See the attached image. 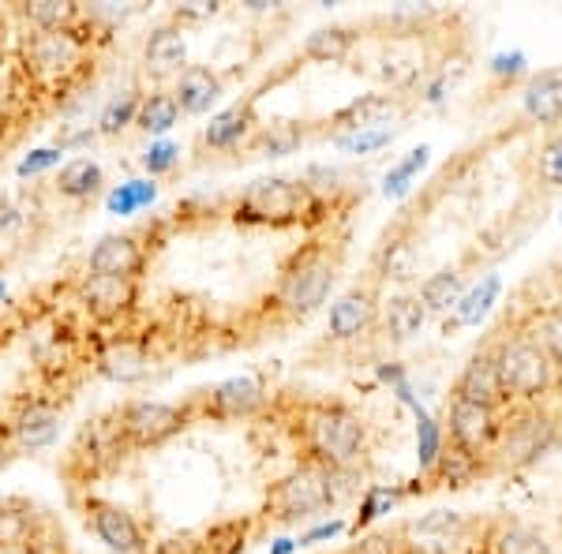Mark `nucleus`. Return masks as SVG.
<instances>
[{"label": "nucleus", "instance_id": "cd10ccee", "mask_svg": "<svg viewBox=\"0 0 562 554\" xmlns=\"http://www.w3.org/2000/svg\"><path fill=\"white\" fill-rule=\"evenodd\" d=\"M424 323H428V312H424V304L416 296H394L386 304V333L394 341L416 338L424 330Z\"/></svg>", "mask_w": 562, "mask_h": 554}, {"label": "nucleus", "instance_id": "58836bf2", "mask_svg": "<svg viewBox=\"0 0 562 554\" xmlns=\"http://www.w3.org/2000/svg\"><path fill=\"white\" fill-rule=\"evenodd\" d=\"M413 262H416L413 244L409 240H390V236H386V244L379 248V267H383V278H394V281L409 278Z\"/></svg>", "mask_w": 562, "mask_h": 554}, {"label": "nucleus", "instance_id": "c756f323", "mask_svg": "<svg viewBox=\"0 0 562 554\" xmlns=\"http://www.w3.org/2000/svg\"><path fill=\"white\" fill-rule=\"evenodd\" d=\"M20 15L34 31H68L79 20V4H65V0H34V4H20Z\"/></svg>", "mask_w": 562, "mask_h": 554}, {"label": "nucleus", "instance_id": "7ed1b4c3", "mask_svg": "<svg viewBox=\"0 0 562 554\" xmlns=\"http://www.w3.org/2000/svg\"><path fill=\"white\" fill-rule=\"evenodd\" d=\"M315 211H319V195L312 192V184L289 177H262L244 188L237 199V222L270 225V229L307 222Z\"/></svg>", "mask_w": 562, "mask_h": 554}, {"label": "nucleus", "instance_id": "a18cd8bd", "mask_svg": "<svg viewBox=\"0 0 562 554\" xmlns=\"http://www.w3.org/2000/svg\"><path fill=\"white\" fill-rule=\"evenodd\" d=\"M521 68H525V53H498V57L492 60L495 76H518Z\"/></svg>", "mask_w": 562, "mask_h": 554}, {"label": "nucleus", "instance_id": "a878e982", "mask_svg": "<svg viewBox=\"0 0 562 554\" xmlns=\"http://www.w3.org/2000/svg\"><path fill=\"white\" fill-rule=\"evenodd\" d=\"M498 293H503V278H498V274L480 278L476 285L469 289V293H461V299L454 304V323L458 326H476L487 312H492Z\"/></svg>", "mask_w": 562, "mask_h": 554}, {"label": "nucleus", "instance_id": "603ef678", "mask_svg": "<svg viewBox=\"0 0 562 554\" xmlns=\"http://www.w3.org/2000/svg\"><path fill=\"white\" fill-rule=\"evenodd\" d=\"M4 296H8V289H4V285H0V299H4Z\"/></svg>", "mask_w": 562, "mask_h": 554}, {"label": "nucleus", "instance_id": "f03ea898", "mask_svg": "<svg viewBox=\"0 0 562 554\" xmlns=\"http://www.w3.org/2000/svg\"><path fill=\"white\" fill-rule=\"evenodd\" d=\"M506 402H537L559 383V363L529 330L510 333L492 349Z\"/></svg>", "mask_w": 562, "mask_h": 554}, {"label": "nucleus", "instance_id": "4468645a", "mask_svg": "<svg viewBox=\"0 0 562 554\" xmlns=\"http://www.w3.org/2000/svg\"><path fill=\"white\" fill-rule=\"evenodd\" d=\"M26 65H31L38 76H60L79 60L83 53V42L76 38V31H34L26 38Z\"/></svg>", "mask_w": 562, "mask_h": 554}, {"label": "nucleus", "instance_id": "de8ad7c7", "mask_svg": "<svg viewBox=\"0 0 562 554\" xmlns=\"http://www.w3.org/2000/svg\"><path fill=\"white\" fill-rule=\"evenodd\" d=\"M543 166H548L551 180H559V184H562V139L548 147V158H543Z\"/></svg>", "mask_w": 562, "mask_h": 554}, {"label": "nucleus", "instance_id": "9d476101", "mask_svg": "<svg viewBox=\"0 0 562 554\" xmlns=\"http://www.w3.org/2000/svg\"><path fill=\"white\" fill-rule=\"evenodd\" d=\"M4 427L20 453L42 450V446H49L60 431V405L49 402V397H31V402H23L15 408V416Z\"/></svg>", "mask_w": 562, "mask_h": 554}, {"label": "nucleus", "instance_id": "0eeeda50", "mask_svg": "<svg viewBox=\"0 0 562 554\" xmlns=\"http://www.w3.org/2000/svg\"><path fill=\"white\" fill-rule=\"evenodd\" d=\"M83 517L98 540L113 554H147V535H143L139 521H135L124 506L109 502V498H98V495H87Z\"/></svg>", "mask_w": 562, "mask_h": 554}, {"label": "nucleus", "instance_id": "49530a36", "mask_svg": "<svg viewBox=\"0 0 562 554\" xmlns=\"http://www.w3.org/2000/svg\"><path fill=\"white\" fill-rule=\"evenodd\" d=\"M341 529H346V524H341V521H323V524H315L312 532H304V535H301V543H323V540H334V535H338Z\"/></svg>", "mask_w": 562, "mask_h": 554}, {"label": "nucleus", "instance_id": "412c9836", "mask_svg": "<svg viewBox=\"0 0 562 554\" xmlns=\"http://www.w3.org/2000/svg\"><path fill=\"white\" fill-rule=\"evenodd\" d=\"M251 128H256V113H251V105L248 102L229 105V109H222V113L211 116V124L203 128V143L211 150H233L248 139Z\"/></svg>", "mask_w": 562, "mask_h": 554}, {"label": "nucleus", "instance_id": "4be33fe9", "mask_svg": "<svg viewBox=\"0 0 562 554\" xmlns=\"http://www.w3.org/2000/svg\"><path fill=\"white\" fill-rule=\"evenodd\" d=\"M525 113L537 124H559L562 121V76L543 71L525 87Z\"/></svg>", "mask_w": 562, "mask_h": 554}, {"label": "nucleus", "instance_id": "9b49d317", "mask_svg": "<svg viewBox=\"0 0 562 554\" xmlns=\"http://www.w3.org/2000/svg\"><path fill=\"white\" fill-rule=\"evenodd\" d=\"M147 267V248L135 233H109L94 244L87 259L90 274L105 278H139V270Z\"/></svg>", "mask_w": 562, "mask_h": 554}, {"label": "nucleus", "instance_id": "ddd939ff", "mask_svg": "<svg viewBox=\"0 0 562 554\" xmlns=\"http://www.w3.org/2000/svg\"><path fill=\"white\" fill-rule=\"evenodd\" d=\"M79 299L87 304V312L94 319H121L124 312H132L139 299V285L135 278H105V274H87L79 285Z\"/></svg>", "mask_w": 562, "mask_h": 554}, {"label": "nucleus", "instance_id": "2f4dec72", "mask_svg": "<svg viewBox=\"0 0 562 554\" xmlns=\"http://www.w3.org/2000/svg\"><path fill=\"white\" fill-rule=\"evenodd\" d=\"M416 299L424 304V312H447V307H454L461 299V274L458 270H439V274L424 281Z\"/></svg>", "mask_w": 562, "mask_h": 554}, {"label": "nucleus", "instance_id": "20e7f679", "mask_svg": "<svg viewBox=\"0 0 562 554\" xmlns=\"http://www.w3.org/2000/svg\"><path fill=\"white\" fill-rule=\"evenodd\" d=\"M334 278H338V259H330V251L312 244V248L296 251L289 259V267L281 270L274 307L285 319H304V315H312L330 296Z\"/></svg>", "mask_w": 562, "mask_h": 554}, {"label": "nucleus", "instance_id": "ea45409f", "mask_svg": "<svg viewBox=\"0 0 562 554\" xmlns=\"http://www.w3.org/2000/svg\"><path fill=\"white\" fill-rule=\"evenodd\" d=\"M394 135H397V128H364V132H346V135H338V147L346 150V154H375V150H383V147H390L394 143Z\"/></svg>", "mask_w": 562, "mask_h": 554}, {"label": "nucleus", "instance_id": "3c124183", "mask_svg": "<svg viewBox=\"0 0 562 554\" xmlns=\"http://www.w3.org/2000/svg\"><path fill=\"white\" fill-rule=\"evenodd\" d=\"M8 338V330H4V326H0V341H4Z\"/></svg>", "mask_w": 562, "mask_h": 554}, {"label": "nucleus", "instance_id": "393cba45", "mask_svg": "<svg viewBox=\"0 0 562 554\" xmlns=\"http://www.w3.org/2000/svg\"><path fill=\"white\" fill-rule=\"evenodd\" d=\"M143 57H147V68L154 71H180V65H184V57H188L184 34H180L177 26H161V31H154L147 38Z\"/></svg>", "mask_w": 562, "mask_h": 554}, {"label": "nucleus", "instance_id": "f8f14e48", "mask_svg": "<svg viewBox=\"0 0 562 554\" xmlns=\"http://www.w3.org/2000/svg\"><path fill=\"white\" fill-rule=\"evenodd\" d=\"M465 517L454 513V510H435L428 517H420V521H413L409 529H405V543L402 547H409L416 554H450L454 547L465 543Z\"/></svg>", "mask_w": 562, "mask_h": 554}, {"label": "nucleus", "instance_id": "c85d7f7f", "mask_svg": "<svg viewBox=\"0 0 562 554\" xmlns=\"http://www.w3.org/2000/svg\"><path fill=\"white\" fill-rule=\"evenodd\" d=\"M34 543V510L23 502H0V551Z\"/></svg>", "mask_w": 562, "mask_h": 554}, {"label": "nucleus", "instance_id": "a211bd4d", "mask_svg": "<svg viewBox=\"0 0 562 554\" xmlns=\"http://www.w3.org/2000/svg\"><path fill=\"white\" fill-rule=\"evenodd\" d=\"M402 113V102L394 94H360L352 98L346 109L330 116V124L346 132H364V128H390V121ZM341 132V135H346Z\"/></svg>", "mask_w": 562, "mask_h": 554}, {"label": "nucleus", "instance_id": "f3484780", "mask_svg": "<svg viewBox=\"0 0 562 554\" xmlns=\"http://www.w3.org/2000/svg\"><path fill=\"white\" fill-rule=\"evenodd\" d=\"M454 394H458V397H465V402L487 405V408H503V405H506V394H503V383H498V371H495L492 349L476 352V357L469 360L465 368H461Z\"/></svg>", "mask_w": 562, "mask_h": 554}, {"label": "nucleus", "instance_id": "423d86ee", "mask_svg": "<svg viewBox=\"0 0 562 554\" xmlns=\"http://www.w3.org/2000/svg\"><path fill=\"white\" fill-rule=\"evenodd\" d=\"M184 423H188V408L169 402H150V397L128 402L116 412V427H121L128 446H158V442L173 439Z\"/></svg>", "mask_w": 562, "mask_h": 554}, {"label": "nucleus", "instance_id": "39448f33", "mask_svg": "<svg viewBox=\"0 0 562 554\" xmlns=\"http://www.w3.org/2000/svg\"><path fill=\"white\" fill-rule=\"evenodd\" d=\"M338 502L334 490V472L304 461L301 468H293L285 479H278L267 495V517L270 521H301V517H315Z\"/></svg>", "mask_w": 562, "mask_h": 554}, {"label": "nucleus", "instance_id": "473e14b6", "mask_svg": "<svg viewBox=\"0 0 562 554\" xmlns=\"http://www.w3.org/2000/svg\"><path fill=\"white\" fill-rule=\"evenodd\" d=\"M304 143V128L296 124H270V128L256 132L251 147H256L262 158H285V154H296Z\"/></svg>", "mask_w": 562, "mask_h": 554}, {"label": "nucleus", "instance_id": "c03bdc74", "mask_svg": "<svg viewBox=\"0 0 562 554\" xmlns=\"http://www.w3.org/2000/svg\"><path fill=\"white\" fill-rule=\"evenodd\" d=\"M57 161H60V150H57V147L34 150L31 158H23V166H20V177H34V172H42V169L57 166Z\"/></svg>", "mask_w": 562, "mask_h": 554}, {"label": "nucleus", "instance_id": "79ce46f5", "mask_svg": "<svg viewBox=\"0 0 562 554\" xmlns=\"http://www.w3.org/2000/svg\"><path fill=\"white\" fill-rule=\"evenodd\" d=\"M416 416H420V431H416V450H420V468H424V472H431L435 457H439V450H442V434H439V423H435L428 412H420V405H416Z\"/></svg>", "mask_w": 562, "mask_h": 554}, {"label": "nucleus", "instance_id": "b1692460", "mask_svg": "<svg viewBox=\"0 0 562 554\" xmlns=\"http://www.w3.org/2000/svg\"><path fill=\"white\" fill-rule=\"evenodd\" d=\"M98 188H102V166L90 158H71L57 172V195L71 199V203H83V199L98 195Z\"/></svg>", "mask_w": 562, "mask_h": 554}, {"label": "nucleus", "instance_id": "aec40b11", "mask_svg": "<svg viewBox=\"0 0 562 554\" xmlns=\"http://www.w3.org/2000/svg\"><path fill=\"white\" fill-rule=\"evenodd\" d=\"M173 98H177L180 113L203 116V113H211V105L222 98V79H217V71L203 68V65H188L180 71Z\"/></svg>", "mask_w": 562, "mask_h": 554}, {"label": "nucleus", "instance_id": "c9c22d12", "mask_svg": "<svg viewBox=\"0 0 562 554\" xmlns=\"http://www.w3.org/2000/svg\"><path fill=\"white\" fill-rule=\"evenodd\" d=\"M139 102H143V98L135 94V90H124V94H116L113 102L102 109L98 132H102V135H121L124 128H132L135 116H139Z\"/></svg>", "mask_w": 562, "mask_h": 554}, {"label": "nucleus", "instance_id": "7c9ffc66", "mask_svg": "<svg viewBox=\"0 0 562 554\" xmlns=\"http://www.w3.org/2000/svg\"><path fill=\"white\" fill-rule=\"evenodd\" d=\"M349 45H352V31H346V26H319V31L307 34L304 57L330 65V60H341V57H346Z\"/></svg>", "mask_w": 562, "mask_h": 554}, {"label": "nucleus", "instance_id": "f704fd0d", "mask_svg": "<svg viewBox=\"0 0 562 554\" xmlns=\"http://www.w3.org/2000/svg\"><path fill=\"white\" fill-rule=\"evenodd\" d=\"M154 195H158V184H154V180H128V184H121L113 195H109V214L132 217V214H139L143 206H150Z\"/></svg>", "mask_w": 562, "mask_h": 554}, {"label": "nucleus", "instance_id": "09e8293b", "mask_svg": "<svg viewBox=\"0 0 562 554\" xmlns=\"http://www.w3.org/2000/svg\"><path fill=\"white\" fill-rule=\"evenodd\" d=\"M15 453H20V450H15L12 434H8V427H4V423H0V468H4V465H8V461H12V457H15Z\"/></svg>", "mask_w": 562, "mask_h": 554}, {"label": "nucleus", "instance_id": "2eb2a0df", "mask_svg": "<svg viewBox=\"0 0 562 554\" xmlns=\"http://www.w3.org/2000/svg\"><path fill=\"white\" fill-rule=\"evenodd\" d=\"M98 371L113 383H139L150 371L147 344H143V338H132V333H116L98 349Z\"/></svg>", "mask_w": 562, "mask_h": 554}, {"label": "nucleus", "instance_id": "37998d69", "mask_svg": "<svg viewBox=\"0 0 562 554\" xmlns=\"http://www.w3.org/2000/svg\"><path fill=\"white\" fill-rule=\"evenodd\" d=\"M177 161H180V147H177V143H169V139L150 143V150L143 154V169H147L150 177H161V172H173V169H177Z\"/></svg>", "mask_w": 562, "mask_h": 554}, {"label": "nucleus", "instance_id": "dca6fc26", "mask_svg": "<svg viewBox=\"0 0 562 554\" xmlns=\"http://www.w3.org/2000/svg\"><path fill=\"white\" fill-rule=\"evenodd\" d=\"M371 319H375V289L352 285L349 293H341L334 299L326 330H330V338H338V341H352L368 330Z\"/></svg>", "mask_w": 562, "mask_h": 554}, {"label": "nucleus", "instance_id": "8fccbe9b", "mask_svg": "<svg viewBox=\"0 0 562 554\" xmlns=\"http://www.w3.org/2000/svg\"><path fill=\"white\" fill-rule=\"evenodd\" d=\"M293 547H296V540H278V547L270 554H293Z\"/></svg>", "mask_w": 562, "mask_h": 554}, {"label": "nucleus", "instance_id": "5701e85b", "mask_svg": "<svg viewBox=\"0 0 562 554\" xmlns=\"http://www.w3.org/2000/svg\"><path fill=\"white\" fill-rule=\"evenodd\" d=\"M476 472H480V457H473V453H465V450L454 446V442L447 439L428 476L435 479V487H465Z\"/></svg>", "mask_w": 562, "mask_h": 554}, {"label": "nucleus", "instance_id": "a19ab883", "mask_svg": "<svg viewBox=\"0 0 562 554\" xmlns=\"http://www.w3.org/2000/svg\"><path fill=\"white\" fill-rule=\"evenodd\" d=\"M397 498H402V490L397 487H368L364 490V502H360V513H357V524L352 529H364L368 521H375V517L390 513L397 506Z\"/></svg>", "mask_w": 562, "mask_h": 554}, {"label": "nucleus", "instance_id": "e433bc0d", "mask_svg": "<svg viewBox=\"0 0 562 554\" xmlns=\"http://www.w3.org/2000/svg\"><path fill=\"white\" fill-rule=\"evenodd\" d=\"M428 154H431L428 147H416V150H409V158L397 161V166L383 177V195H386V199H402L405 192H409V188H413V177H416V172H420L424 166H428Z\"/></svg>", "mask_w": 562, "mask_h": 554}, {"label": "nucleus", "instance_id": "1a4fd4ad", "mask_svg": "<svg viewBox=\"0 0 562 554\" xmlns=\"http://www.w3.org/2000/svg\"><path fill=\"white\" fill-rule=\"evenodd\" d=\"M551 446H555V420L543 412H532L514 427H503L495 453L503 468H525L532 461H540Z\"/></svg>", "mask_w": 562, "mask_h": 554}, {"label": "nucleus", "instance_id": "f257e3e1", "mask_svg": "<svg viewBox=\"0 0 562 554\" xmlns=\"http://www.w3.org/2000/svg\"><path fill=\"white\" fill-rule=\"evenodd\" d=\"M301 434H304L307 461H315V465H323V468H352L368 442L364 420L341 402L307 405V412L301 420Z\"/></svg>", "mask_w": 562, "mask_h": 554}, {"label": "nucleus", "instance_id": "6e6552de", "mask_svg": "<svg viewBox=\"0 0 562 554\" xmlns=\"http://www.w3.org/2000/svg\"><path fill=\"white\" fill-rule=\"evenodd\" d=\"M447 423H450V442L465 453H473V457L492 450L498 442V434H503L498 408L465 402V397H458V394L450 397V405H447Z\"/></svg>", "mask_w": 562, "mask_h": 554}, {"label": "nucleus", "instance_id": "6ab92c4d", "mask_svg": "<svg viewBox=\"0 0 562 554\" xmlns=\"http://www.w3.org/2000/svg\"><path fill=\"white\" fill-rule=\"evenodd\" d=\"M262 402H267V394H262V386L256 383V378H248V375L225 378V383H217L211 394H206V405H211V412L225 416V420L251 416Z\"/></svg>", "mask_w": 562, "mask_h": 554}, {"label": "nucleus", "instance_id": "4c0bfd02", "mask_svg": "<svg viewBox=\"0 0 562 554\" xmlns=\"http://www.w3.org/2000/svg\"><path fill=\"white\" fill-rule=\"evenodd\" d=\"M529 333L551 352V357H555V363L562 368V307H543L537 319H532Z\"/></svg>", "mask_w": 562, "mask_h": 554}, {"label": "nucleus", "instance_id": "bb28decb", "mask_svg": "<svg viewBox=\"0 0 562 554\" xmlns=\"http://www.w3.org/2000/svg\"><path fill=\"white\" fill-rule=\"evenodd\" d=\"M177 121H180V105H177V98L169 94V90H154V94H143L139 116H135V124H139L143 132L166 135L169 128H177Z\"/></svg>", "mask_w": 562, "mask_h": 554}, {"label": "nucleus", "instance_id": "72a5a7b5", "mask_svg": "<svg viewBox=\"0 0 562 554\" xmlns=\"http://www.w3.org/2000/svg\"><path fill=\"white\" fill-rule=\"evenodd\" d=\"M492 554H551V547L529 524H503L492 540Z\"/></svg>", "mask_w": 562, "mask_h": 554}]
</instances>
